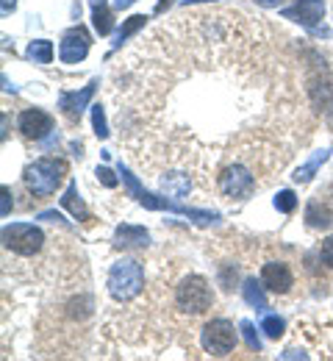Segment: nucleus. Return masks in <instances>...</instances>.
Wrapping results in <instances>:
<instances>
[{
    "label": "nucleus",
    "mask_w": 333,
    "mask_h": 361,
    "mask_svg": "<svg viewBox=\"0 0 333 361\" xmlns=\"http://www.w3.org/2000/svg\"><path fill=\"white\" fill-rule=\"evenodd\" d=\"M64 176H67V161L45 156V159H37L34 164H28L23 178H25V186L34 197H50L61 186Z\"/></svg>",
    "instance_id": "nucleus-1"
},
{
    "label": "nucleus",
    "mask_w": 333,
    "mask_h": 361,
    "mask_svg": "<svg viewBox=\"0 0 333 361\" xmlns=\"http://www.w3.org/2000/svg\"><path fill=\"white\" fill-rule=\"evenodd\" d=\"M144 289V267L137 259H120L108 270V295L120 303L134 300Z\"/></svg>",
    "instance_id": "nucleus-2"
},
{
    "label": "nucleus",
    "mask_w": 333,
    "mask_h": 361,
    "mask_svg": "<svg viewBox=\"0 0 333 361\" xmlns=\"http://www.w3.org/2000/svg\"><path fill=\"white\" fill-rule=\"evenodd\" d=\"M175 306L184 314H203L214 306V292L208 286V281L203 275H187L178 286H175Z\"/></svg>",
    "instance_id": "nucleus-3"
},
{
    "label": "nucleus",
    "mask_w": 333,
    "mask_h": 361,
    "mask_svg": "<svg viewBox=\"0 0 333 361\" xmlns=\"http://www.w3.org/2000/svg\"><path fill=\"white\" fill-rule=\"evenodd\" d=\"M3 245H6V250L17 253V256H34L45 247V233L37 226L14 223V226L3 228Z\"/></svg>",
    "instance_id": "nucleus-4"
},
{
    "label": "nucleus",
    "mask_w": 333,
    "mask_h": 361,
    "mask_svg": "<svg viewBox=\"0 0 333 361\" xmlns=\"http://www.w3.org/2000/svg\"><path fill=\"white\" fill-rule=\"evenodd\" d=\"M200 342H203V350H206L208 356L222 359V356L234 353V348H237V331H234V325H231L228 319H211V322L203 328Z\"/></svg>",
    "instance_id": "nucleus-5"
},
{
    "label": "nucleus",
    "mask_w": 333,
    "mask_h": 361,
    "mask_svg": "<svg viewBox=\"0 0 333 361\" xmlns=\"http://www.w3.org/2000/svg\"><path fill=\"white\" fill-rule=\"evenodd\" d=\"M217 189L222 197L228 200H247L256 192V178L250 176V170L244 164H231L228 170L220 173L217 178Z\"/></svg>",
    "instance_id": "nucleus-6"
},
{
    "label": "nucleus",
    "mask_w": 333,
    "mask_h": 361,
    "mask_svg": "<svg viewBox=\"0 0 333 361\" xmlns=\"http://www.w3.org/2000/svg\"><path fill=\"white\" fill-rule=\"evenodd\" d=\"M89 47H92V37H89V31H87V28H81V25H75V28H70V31L61 37L58 56H61V61H64V64H78V61H84V59H87Z\"/></svg>",
    "instance_id": "nucleus-7"
},
{
    "label": "nucleus",
    "mask_w": 333,
    "mask_h": 361,
    "mask_svg": "<svg viewBox=\"0 0 333 361\" xmlns=\"http://www.w3.org/2000/svg\"><path fill=\"white\" fill-rule=\"evenodd\" d=\"M17 128L25 139H42L53 131V117L42 109H25L17 120Z\"/></svg>",
    "instance_id": "nucleus-8"
},
{
    "label": "nucleus",
    "mask_w": 333,
    "mask_h": 361,
    "mask_svg": "<svg viewBox=\"0 0 333 361\" xmlns=\"http://www.w3.org/2000/svg\"><path fill=\"white\" fill-rule=\"evenodd\" d=\"M261 283H264L270 292L286 295V292L294 286V275H291L289 264H284V262H270V264H264V270H261Z\"/></svg>",
    "instance_id": "nucleus-9"
},
{
    "label": "nucleus",
    "mask_w": 333,
    "mask_h": 361,
    "mask_svg": "<svg viewBox=\"0 0 333 361\" xmlns=\"http://www.w3.org/2000/svg\"><path fill=\"white\" fill-rule=\"evenodd\" d=\"M322 14H325V3L322 0H297V6L286 11L289 20H297L303 25H308V28H314L322 20Z\"/></svg>",
    "instance_id": "nucleus-10"
},
{
    "label": "nucleus",
    "mask_w": 333,
    "mask_h": 361,
    "mask_svg": "<svg viewBox=\"0 0 333 361\" xmlns=\"http://www.w3.org/2000/svg\"><path fill=\"white\" fill-rule=\"evenodd\" d=\"M95 87H97V81H92L89 87H84L81 92H61V97H58V109H64L67 114H81L84 106L92 100Z\"/></svg>",
    "instance_id": "nucleus-11"
},
{
    "label": "nucleus",
    "mask_w": 333,
    "mask_h": 361,
    "mask_svg": "<svg viewBox=\"0 0 333 361\" xmlns=\"http://www.w3.org/2000/svg\"><path fill=\"white\" fill-rule=\"evenodd\" d=\"M61 206L75 217V220H89V212H87V206H84V200L78 197V189H75V183H70L67 186V192H64V197H61Z\"/></svg>",
    "instance_id": "nucleus-12"
},
{
    "label": "nucleus",
    "mask_w": 333,
    "mask_h": 361,
    "mask_svg": "<svg viewBox=\"0 0 333 361\" xmlns=\"http://www.w3.org/2000/svg\"><path fill=\"white\" fill-rule=\"evenodd\" d=\"M325 161H328V150H317V153H314V156H311V159H308L303 167H297L294 180H297V183H308V180L317 176V170H320Z\"/></svg>",
    "instance_id": "nucleus-13"
},
{
    "label": "nucleus",
    "mask_w": 333,
    "mask_h": 361,
    "mask_svg": "<svg viewBox=\"0 0 333 361\" xmlns=\"http://www.w3.org/2000/svg\"><path fill=\"white\" fill-rule=\"evenodd\" d=\"M114 239L120 242V245H147V231L144 228H139V226H120L117 228V233H114Z\"/></svg>",
    "instance_id": "nucleus-14"
},
{
    "label": "nucleus",
    "mask_w": 333,
    "mask_h": 361,
    "mask_svg": "<svg viewBox=\"0 0 333 361\" xmlns=\"http://www.w3.org/2000/svg\"><path fill=\"white\" fill-rule=\"evenodd\" d=\"M306 220H308V226H314V228H328L333 223V214L320 203V200H311V203H308V212H306Z\"/></svg>",
    "instance_id": "nucleus-15"
},
{
    "label": "nucleus",
    "mask_w": 333,
    "mask_h": 361,
    "mask_svg": "<svg viewBox=\"0 0 333 361\" xmlns=\"http://www.w3.org/2000/svg\"><path fill=\"white\" fill-rule=\"evenodd\" d=\"M92 25H95V31L100 34V37L111 34V28H114V17H111V11L106 8V3H103V6H92Z\"/></svg>",
    "instance_id": "nucleus-16"
},
{
    "label": "nucleus",
    "mask_w": 333,
    "mask_h": 361,
    "mask_svg": "<svg viewBox=\"0 0 333 361\" xmlns=\"http://www.w3.org/2000/svg\"><path fill=\"white\" fill-rule=\"evenodd\" d=\"M144 20H147L144 14H134V17H128V20H125V25L117 31V42H114V47H122V42H125L131 34H137V31L142 28Z\"/></svg>",
    "instance_id": "nucleus-17"
},
{
    "label": "nucleus",
    "mask_w": 333,
    "mask_h": 361,
    "mask_svg": "<svg viewBox=\"0 0 333 361\" xmlns=\"http://www.w3.org/2000/svg\"><path fill=\"white\" fill-rule=\"evenodd\" d=\"M28 56L37 64H50L53 61V45H50L48 39H37V42H31V47H28Z\"/></svg>",
    "instance_id": "nucleus-18"
},
{
    "label": "nucleus",
    "mask_w": 333,
    "mask_h": 361,
    "mask_svg": "<svg viewBox=\"0 0 333 361\" xmlns=\"http://www.w3.org/2000/svg\"><path fill=\"white\" fill-rule=\"evenodd\" d=\"M244 300H247L253 309H258V312L267 309V298H264V292H261V286H258L256 281H247V283H244Z\"/></svg>",
    "instance_id": "nucleus-19"
},
{
    "label": "nucleus",
    "mask_w": 333,
    "mask_h": 361,
    "mask_svg": "<svg viewBox=\"0 0 333 361\" xmlns=\"http://www.w3.org/2000/svg\"><path fill=\"white\" fill-rule=\"evenodd\" d=\"M284 328H286V322L281 319V317H275V314L264 317V322H261V331H264L270 339H278V336H284Z\"/></svg>",
    "instance_id": "nucleus-20"
},
{
    "label": "nucleus",
    "mask_w": 333,
    "mask_h": 361,
    "mask_svg": "<svg viewBox=\"0 0 333 361\" xmlns=\"http://www.w3.org/2000/svg\"><path fill=\"white\" fill-rule=\"evenodd\" d=\"M294 206H297V197H294V192H291V189L278 192V197H275V209H278V212L291 214V212H294Z\"/></svg>",
    "instance_id": "nucleus-21"
},
{
    "label": "nucleus",
    "mask_w": 333,
    "mask_h": 361,
    "mask_svg": "<svg viewBox=\"0 0 333 361\" xmlns=\"http://www.w3.org/2000/svg\"><path fill=\"white\" fill-rule=\"evenodd\" d=\"M92 123H95V134L100 139L108 136V126H106V114H103V106H92Z\"/></svg>",
    "instance_id": "nucleus-22"
},
{
    "label": "nucleus",
    "mask_w": 333,
    "mask_h": 361,
    "mask_svg": "<svg viewBox=\"0 0 333 361\" xmlns=\"http://www.w3.org/2000/svg\"><path fill=\"white\" fill-rule=\"evenodd\" d=\"M241 331H244V339H247L250 350H261V342H258V336H256V328H253V322H241Z\"/></svg>",
    "instance_id": "nucleus-23"
},
{
    "label": "nucleus",
    "mask_w": 333,
    "mask_h": 361,
    "mask_svg": "<svg viewBox=\"0 0 333 361\" xmlns=\"http://www.w3.org/2000/svg\"><path fill=\"white\" fill-rule=\"evenodd\" d=\"M95 176H97V180H100L103 186H108V189H114V186H117V178H114V173H111L108 167H97Z\"/></svg>",
    "instance_id": "nucleus-24"
},
{
    "label": "nucleus",
    "mask_w": 333,
    "mask_h": 361,
    "mask_svg": "<svg viewBox=\"0 0 333 361\" xmlns=\"http://www.w3.org/2000/svg\"><path fill=\"white\" fill-rule=\"evenodd\" d=\"M320 259H322L328 267H333V236H328V239L322 242V247H320Z\"/></svg>",
    "instance_id": "nucleus-25"
},
{
    "label": "nucleus",
    "mask_w": 333,
    "mask_h": 361,
    "mask_svg": "<svg viewBox=\"0 0 333 361\" xmlns=\"http://www.w3.org/2000/svg\"><path fill=\"white\" fill-rule=\"evenodd\" d=\"M3 217H8V209H11V192H8V186H3Z\"/></svg>",
    "instance_id": "nucleus-26"
},
{
    "label": "nucleus",
    "mask_w": 333,
    "mask_h": 361,
    "mask_svg": "<svg viewBox=\"0 0 333 361\" xmlns=\"http://www.w3.org/2000/svg\"><path fill=\"white\" fill-rule=\"evenodd\" d=\"M14 6H17V0H3V14L14 11Z\"/></svg>",
    "instance_id": "nucleus-27"
},
{
    "label": "nucleus",
    "mask_w": 333,
    "mask_h": 361,
    "mask_svg": "<svg viewBox=\"0 0 333 361\" xmlns=\"http://www.w3.org/2000/svg\"><path fill=\"white\" fill-rule=\"evenodd\" d=\"M175 0H158V6H156V11L161 14V11H167V6H172Z\"/></svg>",
    "instance_id": "nucleus-28"
},
{
    "label": "nucleus",
    "mask_w": 333,
    "mask_h": 361,
    "mask_svg": "<svg viewBox=\"0 0 333 361\" xmlns=\"http://www.w3.org/2000/svg\"><path fill=\"white\" fill-rule=\"evenodd\" d=\"M131 3H137V0H114V8H120V11H122V8H128Z\"/></svg>",
    "instance_id": "nucleus-29"
},
{
    "label": "nucleus",
    "mask_w": 333,
    "mask_h": 361,
    "mask_svg": "<svg viewBox=\"0 0 333 361\" xmlns=\"http://www.w3.org/2000/svg\"><path fill=\"white\" fill-rule=\"evenodd\" d=\"M258 6H267V8H272V6H281V0H256Z\"/></svg>",
    "instance_id": "nucleus-30"
},
{
    "label": "nucleus",
    "mask_w": 333,
    "mask_h": 361,
    "mask_svg": "<svg viewBox=\"0 0 333 361\" xmlns=\"http://www.w3.org/2000/svg\"><path fill=\"white\" fill-rule=\"evenodd\" d=\"M42 220H53V223H56V220H61V214H56V212H45V214H42Z\"/></svg>",
    "instance_id": "nucleus-31"
},
{
    "label": "nucleus",
    "mask_w": 333,
    "mask_h": 361,
    "mask_svg": "<svg viewBox=\"0 0 333 361\" xmlns=\"http://www.w3.org/2000/svg\"><path fill=\"white\" fill-rule=\"evenodd\" d=\"M89 3H92V6H103V3H106V0H89Z\"/></svg>",
    "instance_id": "nucleus-32"
},
{
    "label": "nucleus",
    "mask_w": 333,
    "mask_h": 361,
    "mask_svg": "<svg viewBox=\"0 0 333 361\" xmlns=\"http://www.w3.org/2000/svg\"><path fill=\"white\" fill-rule=\"evenodd\" d=\"M189 3H203V0H187V6H189Z\"/></svg>",
    "instance_id": "nucleus-33"
}]
</instances>
